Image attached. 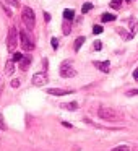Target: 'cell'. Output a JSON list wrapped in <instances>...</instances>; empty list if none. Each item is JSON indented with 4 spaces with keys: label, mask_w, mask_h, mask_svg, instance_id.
Wrapping results in <instances>:
<instances>
[{
    "label": "cell",
    "mask_w": 138,
    "mask_h": 151,
    "mask_svg": "<svg viewBox=\"0 0 138 151\" xmlns=\"http://www.w3.org/2000/svg\"><path fill=\"white\" fill-rule=\"evenodd\" d=\"M98 115L101 119H104V120H107V122H120L122 119H124V114H122V112L115 111V109H112V107H107V106H99Z\"/></svg>",
    "instance_id": "cell-1"
},
{
    "label": "cell",
    "mask_w": 138,
    "mask_h": 151,
    "mask_svg": "<svg viewBox=\"0 0 138 151\" xmlns=\"http://www.w3.org/2000/svg\"><path fill=\"white\" fill-rule=\"evenodd\" d=\"M21 20H23L26 29H29V31L34 29V24H36V15H34L33 8L23 7V10H21Z\"/></svg>",
    "instance_id": "cell-2"
},
{
    "label": "cell",
    "mask_w": 138,
    "mask_h": 151,
    "mask_svg": "<svg viewBox=\"0 0 138 151\" xmlns=\"http://www.w3.org/2000/svg\"><path fill=\"white\" fill-rule=\"evenodd\" d=\"M17 44H18V31H17L15 26H12L10 29H8V36H7V49H8V52H15Z\"/></svg>",
    "instance_id": "cell-3"
},
{
    "label": "cell",
    "mask_w": 138,
    "mask_h": 151,
    "mask_svg": "<svg viewBox=\"0 0 138 151\" xmlns=\"http://www.w3.org/2000/svg\"><path fill=\"white\" fill-rule=\"evenodd\" d=\"M18 36H20V41H21V47H23L24 50H33L34 49V41L31 39V36L26 33V31H20L18 33Z\"/></svg>",
    "instance_id": "cell-4"
},
{
    "label": "cell",
    "mask_w": 138,
    "mask_h": 151,
    "mask_svg": "<svg viewBox=\"0 0 138 151\" xmlns=\"http://www.w3.org/2000/svg\"><path fill=\"white\" fill-rule=\"evenodd\" d=\"M60 76L62 78H73V76H76V70L72 67L70 62H63L60 65Z\"/></svg>",
    "instance_id": "cell-5"
},
{
    "label": "cell",
    "mask_w": 138,
    "mask_h": 151,
    "mask_svg": "<svg viewBox=\"0 0 138 151\" xmlns=\"http://www.w3.org/2000/svg\"><path fill=\"white\" fill-rule=\"evenodd\" d=\"M47 81H49V78H47L46 73H42V72L34 73V76H33V85L34 86H44V85H47Z\"/></svg>",
    "instance_id": "cell-6"
},
{
    "label": "cell",
    "mask_w": 138,
    "mask_h": 151,
    "mask_svg": "<svg viewBox=\"0 0 138 151\" xmlns=\"http://www.w3.org/2000/svg\"><path fill=\"white\" fill-rule=\"evenodd\" d=\"M47 93L52 94V96H68V94H72L70 89H60V88H49Z\"/></svg>",
    "instance_id": "cell-7"
},
{
    "label": "cell",
    "mask_w": 138,
    "mask_h": 151,
    "mask_svg": "<svg viewBox=\"0 0 138 151\" xmlns=\"http://www.w3.org/2000/svg\"><path fill=\"white\" fill-rule=\"evenodd\" d=\"M29 65H31V57L29 55H23V59L20 60V68L24 72V70H28Z\"/></svg>",
    "instance_id": "cell-8"
},
{
    "label": "cell",
    "mask_w": 138,
    "mask_h": 151,
    "mask_svg": "<svg viewBox=\"0 0 138 151\" xmlns=\"http://www.w3.org/2000/svg\"><path fill=\"white\" fill-rule=\"evenodd\" d=\"M117 34H120V37H122V39H125V41L133 39V34H132V33H127L124 28H117Z\"/></svg>",
    "instance_id": "cell-9"
},
{
    "label": "cell",
    "mask_w": 138,
    "mask_h": 151,
    "mask_svg": "<svg viewBox=\"0 0 138 151\" xmlns=\"http://www.w3.org/2000/svg\"><path fill=\"white\" fill-rule=\"evenodd\" d=\"M94 67L99 68L101 72H104V73L109 72V62H94Z\"/></svg>",
    "instance_id": "cell-10"
},
{
    "label": "cell",
    "mask_w": 138,
    "mask_h": 151,
    "mask_svg": "<svg viewBox=\"0 0 138 151\" xmlns=\"http://www.w3.org/2000/svg\"><path fill=\"white\" fill-rule=\"evenodd\" d=\"M60 107L67 109V111H76V109H78V104H76V102H63V104H60Z\"/></svg>",
    "instance_id": "cell-11"
},
{
    "label": "cell",
    "mask_w": 138,
    "mask_h": 151,
    "mask_svg": "<svg viewBox=\"0 0 138 151\" xmlns=\"http://www.w3.org/2000/svg\"><path fill=\"white\" fill-rule=\"evenodd\" d=\"M83 44H85V37H83V36L76 37V39H75V44H73V49H75V52H78V50L81 49Z\"/></svg>",
    "instance_id": "cell-12"
},
{
    "label": "cell",
    "mask_w": 138,
    "mask_h": 151,
    "mask_svg": "<svg viewBox=\"0 0 138 151\" xmlns=\"http://www.w3.org/2000/svg\"><path fill=\"white\" fill-rule=\"evenodd\" d=\"M13 70H15V62L13 60H8L7 65H5V73L7 75H13Z\"/></svg>",
    "instance_id": "cell-13"
},
{
    "label": "cell",
    "mask_w": 138,
    "mask_h": 151,
    "mask_svg": "<svg viewBox=\"0 0 138 151\" xmlns=\"http://www.w3.org/2000/svg\"><path fill=\"white\" fill-rule=\"evenodd\" d=\"M63 18H65V21H72L73 18H75V12H73V10H70V8L63 10Z\"/></svg>",
    "instance_id": "cell-14"
},
{
    "label": "cell",
    "mask_w": 138,
    "mask_h": 151,
    "mask_svg": "<svg viewBox=\"0 0 138 151\" xmlns=\"http://www.w3.org/2000/svg\"><path fill=\"white\" fill-rule=\"evenodd\" d=\"M128 24H130V31H132V34L135 36V34H137V31H138V21L135 20V18H132Z\"/></svg>",
    "instance_id": "cell-15"
},
{
    "label": "cell",
    "mask_w": 138,
    "mask_h": 151,
    "mask_svg": "<svg viewBox=\"0 0 138 151\" xmlns=\"http://www.w3.org/2000/svg\"><path fill=\"white\" fill-rule=\"evenodd\" d=\"M62 31H63V34H67V36L70 34V31H72V24H70V21H63Z\"/></svg>",
    "instance_id": "cell-16"
},
{
    "label": "cell",
    "mask_w": 138,
    "mask_h": 151,
    "mask_svg": "<svg viewBox=\"0 0 138 151\" xmlns=\"http://www.w3.org/2000/svg\"><path fill=\"white\" fill-rule=\"evenodd\" d=\"M101 20L106 21V23H107V21H114V20H115V15H112V13H104V15L101 17Z\"/></svg>",
    "instance_id": "cell-17"
},
{
    "label": "cell",
    "mask_w": 138,
    "mask_h": 151,
    "mask_svg": "<svg viewBox=\"0 0 138 151\" xmlns=\"http://www.w3.org/2000/svg\"><path fill=\"white\" fill-rule=\"evenodd\" d=\"M120 7H122V0H112L111 2V8H114V10H119Z\"/></svg>",
    "instance_id": "cell-18"
},
{
    "label": "cell",
    "mask_w": 138,
    "mask_h": 151,
    "mask_svg": "<svg viewBox=\"0 0 138 151\" xmlns=\"http://www.w3.org/2000/svg\"><path fill=\"white\" fill-rule=\"evenodd\" d=\"M91 8H93V4H89V2H86V4L81 7V13H88V12L91 10Z\"/></svg>",
    "instance_id": "cell-19"
},
{
    "label": "cell",
    "mask_w": 138,
    "mask_h": 151,
    "mask_svg": "<svg viewBox=\"0 0 138 151\" xmlns=\"http://www.w3.org/2000/svg\"><path fill=\"white\" fill-rule=\"evenodd\" d=\"M111 151H130V148H128L127 145H122V146H115L114 150H111Z\"/></svg>",
    "instance_id": "cell-20"
},
{
    "label": "cell",
    "mask_w": 138,
    "mask_h": 151,
    "mask_svg": "<svg viewBox=\"0 0 138 151\" xmlns=\"http://www.w3.org/2000/svg\"><path fill=\"white\" fill-rule=\"evenodd\" d=\"M0 130H7V125H5V120H4L2 112H0Z\"/></svg>",
    "instance_id": "cell-21"
},
{
    "label": "cell",
    "mask_w": 138,
    "mask_h": 151,
    "mask_svg": "<svg viewBox=\"0 0 138 151\" xmlns=\"http://www.w3.org/2000/svg\"><path fill=\"white\" fill-rule=\"evenodd\" d=\"M93 33H94V34H101V33H102V26L94 24V26H93Z\"/></svg>",
    "instance_id": "cell-22"
},
{
    "label": "cell",
    "mask_w": 138,
    "mask_h": 151,
    "mask_svg": "<svg viewBox=\"0 0 138 151\" xmlns=\"http://www.w3.org/2000/svg\"><path fill=\"white\" fill-rule=\"evenodd\" d=\"M93 47H94V50H101L102 49V42H101V41H94Z\"/></svg>",
    "instance_id": "cell-23"
},
{
    "label": "cell",
    "mask_w": 138,
    "mask_h": 151,
    "mask_svg": "<svg viewBox=\"0 0 138 151\" xmlns=\"http://www.w3.org/2000/svg\"><path fill=\"white\" fill-rule=\"evenodd\" d=\"M21 59H23V55H21L20 52H15L13 54V62H20Z\"/></svg>",
    "instance_id": "cell-24"
},
{
    "label": "cell",
    "mask_w": 138,
    "mask_h": 151,
    "mask_svg": "<svg viewBox=\"0 0 138 151\" xmlns=\"http://www.w3.org/2000/svg\"><path fill=\"white\" fill-rule=\"evenodd\" d=\"M8 5H12V7H18V0H5Z\"/></svg>",
    "instance_id": "cell-25"
},
{
    "label": "cell",
    "mask_w": 138,
    "mask_h": 151,
    "mask_svg": "<svg viewBox=\"0 0 138 151\" xmlns=\"http://www.w3.org/2000/svg\"><path fill=\"white\" fill-rule=\"evenodd\" d=\"M127 96H138V89H130V91H127Z\"/></svg>",
    "instance_id": "cell-26"
},
{
    "label": "cell",
    "mask_w": 138,
    "mask_h": 151,
    "mask_svg": "<svg viewBox=\"0 0 138 151\" xmlns=\"http://www.w3.org/2000/svg\"><path fill=\"white\" fill-rule=\"evenodd\" d=\"M50 44H52L54 49H57V46H59V41H57L55 37H52V39H50Z\"/></svg>",
    "instance_id": "cell-27"
},
{
    "label": "cell",
    "mask_w": 138,
    "mask_h": 151,
    "mask_svg": "<svg viewBox=\"0 0 138 151\" xmlns=\"http://www.w3.org/2000/svg\"><path fill=\"white\" fill-rule=\"evenodd\" d=\"M20 86V80H13L12 81V88H18Z\"/></svg>",
    "instance_id": "cell-28"
},
{
    "label": "cell",
    "mask_w": 138,
    "mask_h": 151,
    "mask_svg": "<svg viewBox=\"0 0 138 151\" xmlns=\"http://www.w3.org/2000/svg\"><path fill=\"white\" fill-rule=\"evenodd\" d=\"M133 78H135V81H138V67L133 70Z\"/></svg>",
    "instance_id": "cell-29"
},
{
    "label": "cell",
    "mask_w": 138,
    "mask_h": 151,
    "mask_svg": "<svg viewBox=\"0 0 138 151\" xmlns=\"http://www.w3.org/2000/svg\"><path fill=\"white\" fill-rule=\"evenodd\" d=\"M62 125H63V127H67V128H72L73 127L72 124H68V122H62Z\"/></svg>",
    "instance_id": "cell-30"
},
{
    "label": "cell",
    "mask_w": 138,
    "mask_h": 151,
    "mask_svg": "<svg viewBox=\"0 0 138 151\" xmlns=\"http://www.w3.org/2000/svg\"><path fill=\"white\" fill-rule=\"evenodd\" d=\"M44 18H46V21H50V15L49 13H44Z\"/></svg>",
    "instance_id": "cell-31"
}]
</instances>
